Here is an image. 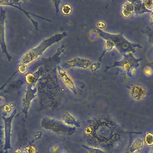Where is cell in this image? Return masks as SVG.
<instances>
[{"mask_svg": "<svg viewBox=\"0 0 153 153\" xmlns=\"http://www.w3.org/2000/svg\"><path fill=\"white\" fill-rule=\"evenodd\" d=\"M134 7L130 1H128L122 5L121 14L125 18H129L133 14Z\"/></svg>", "mask_w": 153, "mask_h": 153, "instance_id": "4fadbf2b", "label": "cell"}, {"mask_svg": "<svg viewBox=\"0 0 153 153\" xmlns=\"http://www.w3.org/2000/svg\"><path fill=\"white\" fill-rule=\"evenodd\" d=\"M143 146V140L142 139L137 138L135 140L130 148V153H133L137 150L141 149Z\"/></svg>", "mask_w": 153, "mask_h": 153, "instance_id": "2e32d148", "label": "cell"}, {"mask_svg": "<svg viewBox=\"0 0 153 153\" xmlns=\"http://www.w3.org/2000/svg\"><path fill=\"white\" fill-rule=\"evenodd\" d=\"M41 70L40 69H38V71L34 73V74H28L26 76V81L28 85H34L35 83L37 81L38 78V75H39Z\"/></svg>", "mask_w": 153, "mask_h": 153, "instance_id": "9a60e30c", "label": "cell"}, {"mask_svg": "<svg viewBox=\"0 0 153 153\" xmlns=\"http://www.w3.org/2000/svg\"><path fill=\"white\" fill-rule=\"evenodd\" d=\"M129 92L131 98L136 101L143 100L146 95V88L139 84L130 85L129 88Z\"/></svg>", "mask_w": 153, "mask_h": 153, "instance_id": "ba28073f", "label": "cell"}, {"mask_svg": "<svg viewBox=\"0 0 153 153\" xmlns=\"http://www.w3.org/2000/svg\"><path fill=\"white\" fill-rule=\"evenodd\" d=\"M62 122L68 126L74 128H80V123L69 113L66 112L64 114L62 118Z\"/></svg>", "mask_w": 153, "mask_h": 153, "instance_id": "7c38bea8", "label": "cell"}, {"mask_svg": "<svg viewBox=\"0 0 153 153\" xmlns=\"http://www.w3.org/2000/svg\"><path fill=\"white\" fill-rule=\"evenodd\" d=\"M123 132L116 122L109 117L88 120L83 130L84 136L88 145L108 150L115 146Z\"/></svg>", "mask_w": 153, "mask_h": 153, "instance_id": "6da1fadb", "label": "cell"}, {"mask_svg": "<svg viewBox=\"0 0 153 153\" xmlns=\"http://www.w3.org/2000/svg\"><path fill=\"white\" fill-rule=\"evenodd\" d=\"M82 147L87 150L89 153H106V152L102 149L98 148L89 146L85 145H82Z\"/></svg>", "mask_w": 153, "mask_h": 153, "instance_id": "d6986e66", "label": "cell"}, {"mask_svg": "<svg viewBox=\"0 0 153 153\" xmlns=\"http://www.w3.org/2000/svg\"><path fill=\"white\" fill-rule=\"evenodd\" d=\"M34 85H28L27 93L24 100V103L27 107L29 105L31 101L34 98L35 94L37 92V88H33Z\"/></svg>", "mask_w": 153, "mask_h": 153, "instance_id": "5bb4252c", "label": "cell"}, {"mask_svg": "<svg viewBox=\"0 0 153 153\" xmlns=\"http://www.w3.org/2000/svg\"><path fill=\"white\" fill-rule=\"evenodd\" d=\"M105 23L103 22H99L97 24V26L98 27V28L99 29H103V28H104V27H105Z\"/></svg>", "mask_w": 153, "mask_h": 153, "instance_id": "d4e9b609", "label": "cell"}, {"mask_svg": "<svg viewBox=\"0 0 153 153\" xmlns=\"http://www.w3.org/2000/svg\"><path fill=\"white\" fill-rule=\"evenodd\" d=\"M153 65V62H152V63H150V64H148L147 66H148V65Z\"/></svg>", "mask_w": 153, "mask_h": 153, "instance_id": "83f0119b", "label": "cell"}, {"mask_svg": "<svg viewBox=\"0 0 153 153\" xmlns=\"http://www.w3.org/2000/svg\"><path fill=\"white\" fill-rule=\"evenodd\" d=\"M67 33L63 32L62 33L57 34L51 37L43 40L38 46L27 52L19 61L20 64H26L30 63L41 55L49 47L52 45L58 42L66 36Z\"/></svg>", "mask_w": 153, "mask_h": 153, "instance_id": "3957f363", "label": "cell"}, {"mask_svg": "<svg viewBox=\"0 0 153 153\" xmlns=\"http://www.w3.org/2000/svg\"><path fill=\"white\" fill-rule=\"evenodd\" d=\"M144 141L148 146H153V134L151 132H148L145 136Z\"/></svg>", "mask_w": 153, "mask_h": 153, "instance_id": "ffe728a7", "label": "cell"}, {"mask_svg": "<svg viewBox=\"0 0 153 153\" xmlns=\"http://www.w3.org/2000/svg\"><path fill=\"white\" fill-rule=\"evenodd\" d=\"M5 21V10L0 8V47L3 52L5 54L8 61L11 60V57L7 51L5 41V29L4 23Z\"/></svg>", "mask_w": 153, "mask_h": 153, "instance_id": "8992f818", "label": "cell"}, {"mask_svg": "<svg viewBox=\"0 0 153 153\" xmlns=\"http://www.w3.org/2000/svg\"><path fill=\"white\" fill-rule=\"evenodd\" d=\"M153 72V69L150 67L148 66H146L143 70L144 74H145V76H151L152 75Z\"/></svg>", "mask_w": 153, "mask_h": 153, "instance_id": "603a6c76", "label": "cell"}, {"mask_svg": "<svg viewBox=\"0 0 153 153\" xmlns=\"http://www.w3.org/2000/svg\"><path fill=\"white\" fill-rule=\"evenodd\" d=\"M142 32L148 36L149 42L153 45V29L149 27H147L142 30Z\"/></svg>", "mask_w": 153, "mask_h": 153, "instance_id": "ac0fdd59", "label": "cell"}, {"mask_svg": "<svg viewBox=\"0 0 153 153\" xmlns=\"http://www.w3.org/2000/svg\"><path fill=\"white\" fill-rule=\"evenodd\" d=\"M28 70V67L25 64H20L18 67V71L21 74H25L27 72Z\"/></svg>", "mask_w": 153, "mask_h": 153, "instance_id": "7402d4cb", "label": "cell"}, {"mask_svg": "<svg viewBox=\"0 0 153 153\" xmlns=\"http://www.w3.org/2000/svg\"><path fill=\"white\" fill-rule=\"evenodd\" d=\"M143 2H144L146 7L149 10H151L152 4H153V1H143Z\"/></svg>", "mask_w": 153, "mask_h": 153, "instance_id": "cb8c5ba5", "label": "cell"}, {"mask_svg": "<svg viewBox=\"0 0 153 153\" xmlns=\"http://www.w3.org/2000/svg\"><path fill=\"white\" fill-rule=\"evenodd\" d=\"M113 47H114V45L112 42H111L110 41H106V43H105V45H104L103 51L100 57L99 58V61L100 62H101L103 57L104 56L105 53H106L107 52L110 51L113 48Z\"/></svg>", "mask_w": 153, "mask_h": 153, "instance_id": "e0dca14e", "label": "cell"}, {"mask_svg": "<svg viewBox=\"0 0 153 153\" xmlns=\"http://www.w3.org/2000/svg\"><path fill=\"white\" fill-rule=\"evenodd\" d=\"M92 63V61L90 60L77 57L64 63V67L66 68H78L86 69Z\"/></svg>", "mask_w": 153, "mask_h": 153, "instance_id": "9c48e42d", "label": "cell"}, {"mask_svg": "<svg viewBox=\"0 0 153 153\" xmlns=\"http://www.w3.org/2000/svg\"><path fill=\"white\" fill-rule=\"evenodd\" d=\"M72 9L71 6L70 5H64L62 8V13L64 15H69V14H71L72 12Z\"/></svg>", "mask_w": 153, "mask_h": 153, "instance_id": "44dd1931", "label": "cell"}, {"mask_svg": "<svg viewBox=\"0 0 153 153\" xmlns=\"http://www.w3.org/2000/svg\"><path fill=\"white\" fill-rule=\"evenodd\" d=\"M96 31L102 38L106 41L112 42L122 55L130 53H133L136 51V48H142L139 44L133 43L128 41L123 36L122 33L118 34L109 33L98 28Z\"/></svg>", "mask_w": 153, "mask_h": 153, "instance_id": "7a4b0ae2", "label": "cell"}, {"mask_svg": "<svg viewBox=\"0 0 153 153\" xmlns=\"http://www.w3.org/2000/svg\"><path fill=\"white\" fill-rule=\"evenodd\" d=\"M21 1H0V5H1V6H10V7H14L15 8L18 9L20 10L21 11H22L25 14V16L27 17V18L33 24L36 30H38V23L36 21H35L34 19L32 18L30 16V15L35 16L39 18L44 19V20H46V21H49V22H51V20L50 19H47L41 17L39 16H37V15H34V14H32V13L27 12L26 10L22 9L21 7Z\"/></svg>", "mask_w": 153, "mask_h": 153, "instance_id": "52a82bcc", "label": "cell"}, {"mask_svg": "<svg viewBox=\"0 0 153 153\" xmlns=\"http://www.w3.org/2000/svg\"><path fill=\"white\" fill-rule=\"evenodd\" d=\"M57 69L58 70V73L60 75V77L62 79V80L64 82L66 85L75 94H76V89L74 82L72 80L70 77L67 74L64 70L60 66L57 67Z\"/></svg>", "mask_w": 153, "mask_h": 153, "instance_id": "30bf717a", "label": "cell"}, {"mask_svg": "<svg viewBox=\"0 0 153 153\" xmlns=\"http://www.w3.org/2000/svg\"><path fill=\"white\" fill-rule=\"evenodd\" d=\"M100 64L99 63H95V64H93L91 67V70L92 71H94L97 70L100 67Z\"/></svg>", "mask_w": 153, "mask_h": 153, "instance_id": "484cf974", "label": "cell"}, {"mask_svg": "<svg viewBox=\"0 0 153 153\" xmlns=\"http://www.w3.org/2000/svg\"><path fill=\"white\" fill-rule=\"evenodd\" d=\"M152 11H153V4H152Z\"/></svg>", "mask_w": 153, "mask_h": 153, "instance_id": "f1b7e54d", "label": "cell"}, {"mask_svg": "<svg viewBox=\"0 0 153 153\" xmlns=\"http://www.w3.org/2000/svg\"><path fill=\"white\" fill-rule=\"evenodd\" d=\"M130 1L134 7L133 15L135 16H138L146 13H152V10H149L146 7L143 1Z\"/></svg>", "mask_w": 153, "mask_h": 153, "instance_id": "8fae6325", "label": "cell"}, {"mask_svg": "<svg viewBox=\"0 0 153 153\" xmlns=\"http://www.w3.org/2000/svg\"><path fill=\"white\" fill-rule=\"evenodd\" d=\"M40 125L45 129L60 135H72L76 131L75 128L68 126L62 121L48 117L43 118Z\"/></svg>", "mask_w": 153, "mask_h": 153, "instance_id": "5b68a950", "label": "cell"}, {"mask_svg": "<svg viewBox=\"0 0 153 153\" xmlns=\"http://www.w3.org/2000/svg\"><path fill=\"white\" fill-rule=\"evenodd\" d=\"M150 20H151V24H150V25H152L153 24V11H152V13H151Z\"/></svg>", "mask_w": 153, "mask_h": 153, "instance_id": "4316f807", "label": "cell"}, {"mask_svg": "<svg viewBox=\"0 0 153 153\" xmlns=\"http://www.w3.org/2000/svg\"><path fill=\"white\" fill-rule=\"evenodd\" d=\"M151 151H152V152H153V149H152V150H151Z\"/></svg>", "mask_w": 153, "mask_h": 153, "instance_id": "f546056e", "label": "cell"}, {"mask_svg": "<svg viewBox=\"0 0 153 153\" xmlns=\"http://www.w3.org/2000/svg\"><path fill=\"white\" fill-rule=\"evenodd\" d=\"M123 58L120 61H115L113 65L110 67H107L104 71L114 67H120L121 71L123 75L128 77H133L135 76L136 70L140 66L139 62L143 60L140 58L137 59L133 55V53H126L123 55Z\"/></svg>", "mask_w": 153, "mask_h": 153, "instance_id": "277c9868", "label": "cell"}]
</instances>
